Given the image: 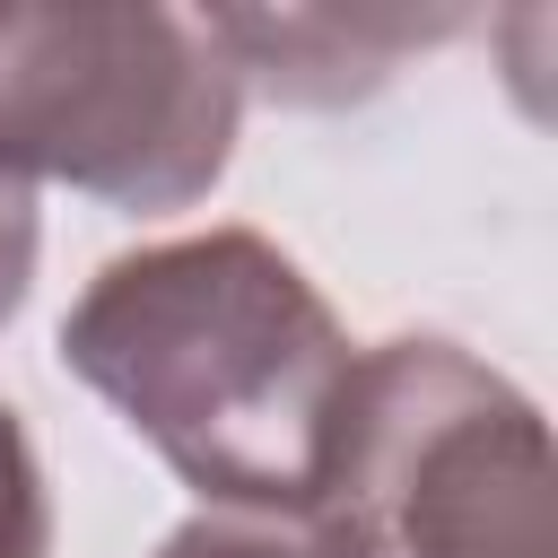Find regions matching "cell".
Wrapping results in <instances>:
<instances>
[{"label": "cell", "instance_id": "obj_1", "mask_svg": "<svg viewBox=\"0 0 558 558\" xmlns=\"http://www.w3.org/2000/svg\"><path fill=\"white\" fill-rule=\"evenodd\" d=\"M61 366L218 514L331 506L357 340L253 227L113 253L61 314Z\"/></svg>", "mask_w": 558, "mask_h": 558}, {"label": "cell", "instance_id": "obj_2", "mask_svg": "<svg viewBox=\"0 0 558 558\" xmlns=\"http://www.w3.org/2000/svg\"><path fill=\"white\" fill-rule=\"evenodd\" d=\"M235 122L244 78L209 35V9L0 0V157L26 183L166 218L209 201Z\"/></svg>", "mask_w": 558, "mask_h": 558}, {"label": "cell", "instance_id": "obj_3", "mask_svg": "<svg viewBox=\"0 0 558 558\" xmlns=\"http://www.w3.org/2000/svg\"><path fill=\"white\" fill-rule=\"evenodd\" d=\"M549 418L523 384L436 331L357 349L331 514L375 558H558Z\"/></svg>", "mask_w": 558, "mask_h": 558}, {"label": "cell", "instance_id": "obj_4", "mask_svg": "<svg viewBox=\"0 0 558 558\" xmlns=\"http://www.w3.org/2000/svg\"><path fill=\"white\" fill-rule=\"evenodd\" d=\"M462 9H209L235 78L270 105H349L392 78L401 52L462 35Z\"/></svg>", "mask_w": 558, "mask_h": 558}, {"label": "cell", "instance_id": "obj_5", "mask_svg": "<svg viewBox=\"0 0 558 558\" xmlns=\"http://www.w3.org/2000/svg\"><path fill=\"white\" fill-rule=\"evenodd\" d=\"M157 558H375V549L331 506H314V514H218V506H201L192 523H174L157 541Z\"/></svg>", "mask_w": 558, "mask_h": 558}, {"label": "cell", "instance_id": "obj_6", "mask_svg": "<svg viewBox=\"0 0 558 558\" xmlns=\"http://www.w3.org/2000/svg\"><path fill=\"white\" fill-rule=\"evenodd\" d=\"M0 558H52V497H44V462L17 427V410L0 401Z\"/></svg>", "mask_w": 558, "mask_h": 558}, {"label": "cell", "instance_id": "obj_7", "mask_svg": "<svg viewBox=\"0 0 558 558\" xmlns=\"http://www.w3.org/2000/svg\"><path fill=\"white\" fill-rule=\"evenodd\" d=\"M35 244H44L35 183L0 157V331H9V314L26 305V288H35Z\"/></svg>", "mask_w": 558, "mask_h": 558}]
</instances>
